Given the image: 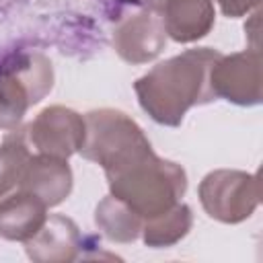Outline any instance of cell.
<instances>
[{
	"mask_svg": "<svg viewBox=\"0 0 263 263\" xmlns=\"http://www.w3.org/2000/svg\"><path fill=\"white\" fill-rule=\"evenodd\" d=\"M220 55L212 47H195L156 64L134 84L140 107L160 125H179L193 105L216 99L210 70Z\"/></svg>",
	"mask_w": 263,
	"mask_h": 263,
	"instance_id": "cell-1",
	"label": "cell"
},
{
	"mask_svg": "<svg viewBox=\"0 0 263 263\" xmlns=\"http://www.w3.org/2000/svg\"><path fill=\"white\" fill-rule=\"evenodd\" d=\"M111 195L125 201L142 220L171 210L187 189L185 171L152 152L105 173Z\"/></svg>",
	"mask_w": 263,
	"mask_h": 263,
	"instance_id": "cell-2",
	"label": "cell"
},
{
	"mask_svg": "<svg viewBox=\"0 0 263 263\" xmlns=\"http://www.w3.org/2000/svg\"><path fill=\"white\" fill-rule=\"evenodd\" d=\"M84 123L86 134L80 154L101 164L105 173L152 152L150 140L142 127L123 111L95 109L84 115Z\"/></svg>",
	"mask_w": 263,
	"mask_h": 263,
	"instance_id": "cell-3",
	"label": "cell"
},
{
	"mask_svg": "<svg viewBox=\"0 0 263 263\" xmlns=\"http://www.w3.org/2000/svg\"><path fill=\"white\" fill-rule=\"evenodd\" d=\"M53 88V66L39 51H14L0 60V129H16L29 107Z\"/></svg>",
	"mask_w": 263,
	"mask_h": 263,
	"instance_id": "cell-4",
	"label": "cell"
},
{
	"mask_svg": "<svg viewBox=\"0 0 263 263\" xmlns=\"http://www.w3.org/2000/svg\"><path fill=\"white\" fill-rule=\"evenodd\" d=\"M199 201L205 214L224 224H238L259 205V181L253 173L218 168L199 183Z\"/></svg>",
	"mask_w": 263,
	"mask_h": 263,
	"instance_id": "cell-5",
	"label": "cell"
},
{
	"mask_svg": "<svg viewBox=\"0 0 263 263\" xmlns=\"http://www.w3.org/2000/svg\"><path fill=\"white\" fill-rule=\"evenodd\" d=\"M210 86L214 97H222L234 105H259L263 97L259 51L249 47L238 53L220 55L210 70Z\"/></svg>",
	"mask_w": 263,
	"mask_h": 263,
	"instance_id": "cell-6",
	"label": "cell"
},
{
	"mask_svg": "<svg viewBox=\"0 0 263 263\" xmlns=\"http://www.w3.org/2000/svg\"><path fill=\"white\" fill-rule=\"evenodd\" d=\"M86 123L74 109L51 105L45 107L27 127V140L39 154L70 158L80 152Z\"/></svg>",
	"mask_w": 263,
	"mask_h": 263,
	"instance_id": "cell-7",
	"label": "cell"
},
{
	"mask_svg": "<svg viewBox=\"0 0 263 263\" xmlns=\"http://www.w3.org/2000/svg\"><path fill=\"white\" fill-rule=\"evenodd\" d=\"M166 45L162 18L152 8H144L119 21L113 31V47L127 64H146L160 55Z\"/></svg>",
	"mask_w": 263,
	"mask_h": 263,
	"instance_id": "cell-8",
	"label": "cell"
},
{
	"mask_svg": "<svg viewBox=\"0 0 263 263\" xmlns=\"http://www.w3.org/2000/svg\"><path fill=\"white\" fill-rule=\"evenodd\" d=\"M72 168L68 158H58L49 154H31L21 183L16 189L31 193L47 208L60 205L72 191Z\"/></svg>",
	"mask_w": 263,
	"mask_h": 263,
	"instance_id": "cell-9",
	"label": "cell"
},
{
	"mask_svg": "<svg viewBox=\"0 0 263 263\" xmlns=\"http://www.w3.org/2000/svg\"><path fill=\"white\" fill-rule=\"evenodd\" d=\"M82 247V236L74 220L53 214L47 216L41 228L25 240V251L29 259L37 263H66L78 259Z\"/></svg>",
	"mask_w": 263,
	"mask_h": 263,
	"instance_id": "cell-10",
	"label": "cell"
},
{
	"mask_svg": "<svg viewBox=\"0 0 263 263\" xmlns=\"http://www.w3.org/2000/svg\"><path fill=\"white\" fill-rule=\"evenodd\" d=\"M160 12L166 35L177 43H193L205 37L216 23L212 0H164Z\"/></svg>",
	"mask_w": 263,
	"mask_h": 263,
	"instance_id": "cell-11",
	"label": "cell"
},
{
	"mask_svg": "<svg viewBox=\"0 0 263 263\" xmlns=\"http://www.w3.org/2000/svg\"><path fill=\"white\" fill-rule=\"evenodd\" d=\"M47 205L21 189L0 199V236L6 240H29L45 222Z\"/></svg>",
	"mask_w": 263,
	"mask_h": 263,
	"instance_id": "cell-12",
	"label": "cell"
},
{
	"mask_svg": "<svg viewBox=\"0 0 263 263\" xmlns=\"http://www.w3.org/2000/svg\"><path fill=\"white\" fill-rule=\"evenodd\" d=\"M95 224L113 242H134L142 234L144 220L125 201L109 193L95 210Z\"/></svg>",
	"mask_w": 263,
	"mask_h": 263,
	"instance_id": "cell-13",
	"label": "cell"
},
{
	"mask_svg": "<svg viewBox=\"0 0 263 263\" xmlns=\"http://www.w3.org/2000/svg\"><path fill=\"white\" fill-rule=\"evenodd\" d=\"M193 224V214L187 203H175L171 210L144 220L142 226V238L148 247L160 249V247H171L177 245L181 238L187 236Z\"/></svg>",
	"mask_w": 263,
	"mask_h": 263,
	"instance_id": "cell-14",
	"label": "cell"
},
{
	"mask_svg": "<svg viewBox=\"0 0 263 263\" xmlns=\"http://www.w3.org/2000/svg\"><path fill=\"white\" fill-rule=\"evenodd\" d=\"M27 134L14 132L0 144V199L16 191L23 171L31 158V150L25 142Z\"/></svg>",
	"mask_w": 263,
	"mask_h": 263,
	"instance_id": "cell-15",
	"label": "cell"
},
{
	"mask_svg": "<svg viewBox=\"0 0 263 263\" xmlns=\"http://www.w3.org/2000/svg\"><path fill=\"white\" fill-rule=\"evenodd\" d=\"M226 16H245L259 6L261 0H216Z\"/></svg>",
	"mask_w": 263,
	"mask_h": 263,
	"instance_id": "cell-16",
	"label": "cell"
},
{
	"mask_svg": "<svg viewBox=\"0 0 263 263\" xmlns=\"http://www.w3.org/2000/svg\"><path fill=\"white\" fill-rule=\"evenodd\" d=\"M140 2H142V4H146V8H152V10H156V12H158L164 0H140Z\"/></svg>",
	"mask_w": 263,
	"mask_h": 263,
	"instance_id": "cell-17",
	"label": "cell"
},
{
	"mask_svg": "<svg viewBox=\"0 0 263 263\" xmlns=\"http://www.w3.org/2000/svg\"><path fill=\"white\" fill-rule=\"evenodd\" d=\"M117 2H132V4H140V0H117Z\"/></svg>",
	"mask_w": 263,
	"mask_h": 263,
	"instance_id": "cell-18",
	"label": "cell"
},
{
	"mask_svg": "<svg viewBox=\"0 0 263 263\" xmlns=\"http://www.w3.org/2000/svg\"><path fill=\"white\" fill-rule=\"evenodd\" d=\"M0 2H6V0H0Z\"/></svg>",
	"mask_w": 263,
	"mask_h": 263,
	"instance_id": "cell-19",
	"label": "cell"
}]
</instances>
